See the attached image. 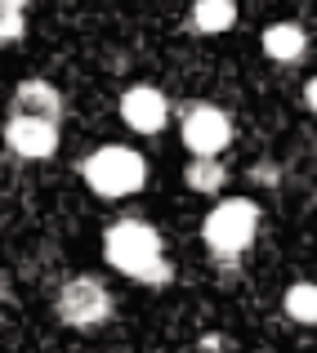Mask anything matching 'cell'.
Segmentation results:
<instances>
[{"mask_svg": "<svg viewBox=\"0 0 317 353\" xmlns=\"http://www.w3.org/2000/svg\"><path fill=\"white\" fill-rule=\"evenodd\" d=\"M103 255L116 273L134 277V282H147V286H161L170 282V259H165V246H161V233L143 219H121V224L108 228L103 237Z\"/></svg>", "mask_w": 317, "mask_h": 353, "instance_id": "obj_1", "label": "cell"}, {"mask_svg": "<svg viewBox=\"0 0 317 353\" xmlns=\"http://www.w3.org/2000/svg\"><path fill=\"white\" fill-rule=\"evenodd\" d=\"M81 179H85V188L94 197H108V201L134 197L147 183V161H143V152H134L125 143H108L81 161Z\"/></svg>", "mask_w": 317, "mask_h": 353, "instance_id": "obj_2", "label": "cell"}, {"mask_svg": "<svg viewBox=\"0 0 317 353\" xmlns=\"http://www.w3.org/2000/svg\"><path fill=\"white\" fill-rule=\"evenodd\" d=\"M255 233H259V206L246 201V197L219 201L206 215V224H201V237H206V246L219 259H237L241 250L255 241Z\"/></svg>", "mask_w": 317, "mask_h": 353, "instance_id": "obj_3", "label": "cell"}, {"mask_svg": "<svg viewBox=\"0 0 317 353\" xmlns=\"http://www.w3.org/2000/svg\"><path fill=\"white\" fill-rule=\"evenodd\" d=\"M179 130H183V148L192 157H219L232 143V121L219 103H188Z\"/></svg>", "mask_w": 317, "mask_h": 353, "instance_id": "obj_4", "label": "cell"}, {"mask_svg": "<svg viewBox=\"0 0 317 353\" xmlns=\"http://www.w3.org/2000/svg\"><path fill=\"white\" fill-rule=\"evenodd\" d=\"M112 313V295L99 277H72L59 291V318L68 327H99Z\"/></svg>", "mask_w": 317, "mask_h": 353, "instance_id": "obj_5", "label": "cell"}, {"mask_svg": "<svg viewBox=\"0 0 317 353\" xmlns=\"http://www.w3.org/2000/svg\"><path fill=\"white\" fill-rule=\"evenodd\" d=\"M5 148L23 161H45L59 148V121L45 117H27V112H9L5 121Z\"/></svg>", "mask_w": 317, "mask_h": 353, "instance_id": "obj_6", "label": "cell"}, {"mask_svg": "<svg viewBox=\"0 0 317 353\" xmlns=\"http://www.w3.org/2000/svg\"><path fill=\"white\" fill-rule=\"evenodd\" d=\"M121 121H125L134 134H156L170 121V99L156 85H130L121 94Z\"/></svg>", "mask_w": 317, "mask_h": 353, "instance_id": "obj_7", "label": "cell"}, {"mask_svg": "<svg viewBox=\"0 0 317 353\" xmlns=\"http://www.w3.org/2000/svg\"><path fill=\"white\" fill-rule=\"evenodd\" d=\"M9 112H27V117H45V121H63V94L59 85H50L45 77H27L14 85Z\"/></svg>", "mask_w": 317, "mask_h": 353, "instance_id": "obj_8", "label": "cell"}, {"mask_svg": "<svg viewBox=\"0 0 317 353\" xmlns=\"http://www.w3.org/2000/svg\"><path fill=\"white\" fill-rule=\"evenodd\" d=\"M259 41H264V54L273 63H295L309 50V32H304L300 23H273V27H264Z\"/></svg>", "mask_w": 317, "mask_h": 353, "instance_id": "obj_9", "label": "cell"}, {"mask_svg": "<svg viewBox=\"0 0 317 353\" xmlns=\"http://www.w3.org/2000/svg\"><path fill=\"white\" fill-rule=\"evenodd\" d=\"M237 23V0H192V27L201 36H219Z\"/></svg>", "mask_w": 317, "mask_h": 353, "instance_id": "obj_10", "label": "cell"}, {"mask_svg": "<svg viewBox=\"0 0 317 353\" xmlns=\"http://www.w3.org/2000/svg\"><path fill=\"white\" fill-rule=\"evenodd\" d=\"M183 183H188L192 192H219L223 183H228V170H223L219 157H192L188 170H183Z\"/></svg>", "mask_w": 317, "mask_h": 353, "instance_id": "obj_11", "label": "cell"}, {"mask_svg": "<svg viewBox=\"0 0 317 353\" xmlns=\"http://www.w3.org/2000/svg\"><path fill=\"white\" fill-rule=\"evenodd\" d=\"M286 313H291L295 322H304V327H313L317 322V282H295L291 291H286Z\"/></svg>", "mask_w": 317, "mask_h": 353, "instance_id": "obj_12", "label": "cell"}, {"mask_svg": "<svg viewBox=\"0 0 317 353\" xmlns=\"http://www.w3.org/2000/svg\"><path fill=\"white\" fill-rule=\"evenodd\" d=\"M27 36V14L14 5H0V45H14Z\"/></svg>", "mask_w": 317, "mask_h": 353, "instance_id": "obj_13", "label": "cell"}, {"mask_svg": "<svg viewBox=\"0 0 317 353\" xmlns=\"http://www.w3.org/2000/svg\"><path fill=\"white\" fill-rule=\"evenodd\" d=\"M304 103H309V112L317 117V77L309 81V85H304Z\"/></svg>", "mask_w": 317, "mask_h": 353, "instance_id": "obj_14", "label": "cell"}, {"mask_svg": "<svg viewBox=\"0 0 317 353\" xmlns=\"http://www.w3.org/2000/svg\"><path fill=\"white\" fill-rule=\"evenodd\" d=\"M0 5H14V9H27L32 0H0Z\"/></svg>", "mask_w": 317, "mask_h": 353, "instance_id": "obj_15", "label": "cell"}, {"mask_svg": "<svg viewBox=\"0 0 317 353\" xmlns=\"http://www.w3.org/2000/svg\"><path fill=\"white\" fill-rule=\"evenodd\" d=\"M206 353H214V340H206Z\"/></svg>", "mask_w": 317, "mask_h": 353, "instance_id": "obj_16", "label": "cell"}, {"mask_svg": "<svg viewBox=\"0 0 317 353\" xmlns=\"http://www.w3.org/2000/svg\"><path fill=\"white\" fill-rule=\"evenodd\" d=\"M0 300H5V282H0Z\"/></svg>", "mask_w": 317, "mask_h": 353, "instance_id": "obj_17", "label": "cell"}]
</instances>
